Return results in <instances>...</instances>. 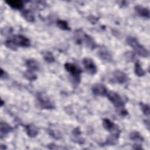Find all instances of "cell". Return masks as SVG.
Returning <instances> with one entry per match:
<instances>
[{"mask_svg": "<svg viewBox=\"0 0 150 150\" xmlns=\"http://www.w3.org/2000/svg\"><path fill=\"white\" fill-rule=\"evenodd\" d=\"M108 99L113 104L117 109V112L121 116H125L128 114L127 111L124 108V102L121 97L117 93L110 91L107 94Z\"/></svg>", "mask_w": 150, "mask_h": 150, "instance_id": "obj_1", "label": "cell"}, {"mask_svg": "<svg viewBox=\"0 0 150 150\" xmlns=\"http://www.w3.org/2000/svg\"><path fill=\"white\" fill-rule=\"evenodd\" d=\"M74 39L77 43L85 45L91 49H94L96 47V43L94 39L89 35H86L81 29L77 30L74 33Z\"/></svg>", "mask_w": 150, "mask_h": 150, "instance_id": "obj_2", "label": "cell"}, {"mask_svg": "<svg viewBox=\"0 0 150 150\" xmlns=\"http://www.w3.org/2000/svg\"><path fill=\"white\" fill-rule=\"evenodd\" d=\"M127 43L132 47L138 55L142 57H146L149 56L148 50L139 43L137 38L132 36H128L127 39Z\"/></svg>", "mask_w": 150, "mask_h": 150, "instance_id": "obj_3", "label": "cell"}, {"mask_svg": "<svg viewBox=\"0 0 150 150\" xmlns=\"http://www.w3.org/2000/svg\"><path fill=\"white\" fill-rule=\"evenodd\" d=\"M64 68L71 75L74 83L78 84L80 81V75L81 73V69L76 64L70 63H65Z\"/></svg>", "mask_w": 150, "mask_h": 150, "instance_id": "obj_4", "label": "cell"}, {"mask_svg": "<svg viewBox=\"0 0 150 150\" xmlns=\"http://www.w3.org/2000/svg\"><path fill=\"white\" fill-rule=\"evenodd\" d=\"M37 100L39 106L42 108L51 110L54 108V105L48 96L43 93H38L37 94Z\"/></svg>", "mask_w": 150, "mask_h": 150, "instance_id": "obj_5", "label": "cell"}, {"mask_svg": "<svg viewBox=\"0 0 150 150\" xmlns=\"http://www.w3.org/2000/svg\"><path fill=\"white\" fill-rule=\"evenodd\" d=\"M103 127L112 135H114L119 137L120 134V130L118 126L110 121L109 119L104 118L103 120Z\"/></svg>", "mask_w": 150, "mask_h": 150, "instance_id": "obj_6", "label": "cell"}, {"mask_svg": "<svg viewBox=\"0 0 150 150\" xmlns=\"http://www.w3.org/2000/svg\"><path fill=\"white\" fill-rule=\"evenodd\" d=\"M11 40L14 44V45L16 46V47H17V46L26 47H29L30 45V40L23 35H14Z\"/></svg>", "mask_w": 150, "mask_h": 150, "instance_id": "obj_7", "label": "cell"}, {"mask_svg": "<svg viewBox=\"0 0 150 150\" xmlns=\"http://www.w3.org/2000/svg\"><path fill=\"white\" fill-rule=\"evenodd\" d=\"M82 64L87 71L90 74H95L97 73V68L93 61V60L90 57H85L82 60Z\"/></svg>", "mask_w": 150, "mask_h": 150, "instance_id": "obj_8", "label": "cell"}, {"mask_svg": "<svg viewBox=\"0 0 150 150\" xmlns=\"http://www.w3.org/2000/svg\"><path fill=\"white\" fill-rule=\"evenodd\" d=\"M91 90L95 95L99 96H105L108 93L107 87L100 83L94 84L91 87Z\"/></svg>", "mask_w": 150, "mask_h": 150, "instance_id": "obj_9", "label": "cell"}, {"mask_svg": "<svg viewBox=\"0 0 150 150\" xmlns=\"http://www.w3.org/2000/svg\"><path fill=\"white\" fill-rule=\"evenodd\" d=\"M113 76L114 80L120 84H123L128 80L127 74L124 72L120 70H115L113 73Z\"/></svg>", "mask_w": 150, "mask_h": 150, "instance_id": "obj_10", "label": "cell"}, {"mask_svg": "<svg viewBox=\"0 0 150 150\" xmlns=\"http://www.w3.org/2000/svg\"><path fill=\"white\" fill-rule=\"evenodd\" d=\"M137 15L139 16L149 19L150 16L149 10L147 8H145L141 5H137L134 8Z\"/></svg>", "mask_w": 150, "mask_h": 150, "instance_id": "obj_11", "label": "cell"}, {"mask_svg": "<svg viewBox=\"0 0 150 150\" xmlns=\"http://www.w3.org/2000/svg\"><path fill=\"white\" fill-rule=\"evenodd\" d=\"M98 56L102 59L107 62L112 60V55L110 52L105 48H101L98 52Z\"/></svg>", "mask_w": 150, "mask_h": 150, "instance_id": "obj_12", "label": "cell"}, {"mask_svg": "<svg viewBox=\"0 0 150 150\" xmlns=\"http://www.w3.org/2000/svg\"><path fill=\"white\" fill-rule=\"evenodd\" d=\"M26 66L29 70L31 71H38L40 69L39 63L35 60L29 59L26 62Z\"/></svg>", "mask_w": 150, "mask_h": 150, "instance_id": "obj_13", "label": "cell"}, {"mask_svg": "<svg viewBox=\"0 0 150 150\" xmlns=\"http://www.w3.org/2000/svg\"><path fill=\"white\" fill-rule=\"evenodd\" d=\"M25 129L28 135L31 138L35 137L38 134V132H39V130L38 128L32 124L26 125Z\"/></svg>", "mask_w": 150, "mask_h": 150, "instance_id": "obj_14", "label": "cell"}, {"mask_svg": "<svg viewBox=\"0 0 150 150\" xmlns=\"http://www.w3.org/2000/svg\"><path fill=\"white\" fill-rule=\"evenodd\" d=\"M5 2L12 8L15 9H21L23 7V3L22 1L19 0H8Z\"/></svg>", "mask_w": 150, "mask_h": 150, "instance_id": "obj_15", "label": "cell"}, {"mask_svg": "<svg viewBox=\"0 0 150 150\" xmlns=\"http://www.w3.org/2000/svg\"><path fill=\"white\" fill-rule=\"evenodd\" d=\"M12 131V128L9 124L6 122H1L0 124V131H1V137L2 138V136H5V135L8 134L10 132Z\"/></svg>", "mask_w": 150, "mask_h": 150, "instance_id": "obj_16", "label": "cell"}, {"mask_svg": "<svg viewBox=\"0 0 150 150\" xmlns=\"http://www.w3.org/2000/svg\"><path fill=\"white\" fill-rule=\"evenodd\" d=\"M22 15L25 19L28 22H33L35 21V16L30 10H23L22 12Z\"/></svg>", "mask_w": 150, "mask_h": 150, "instance_id": "obj_17", "label": "cell"}, {"mask_svg": "<svg viewBox=\"0 0 150 150\" xmlns=\"http://www.w3.org/2000/svg\"><path fill=\"white\" fill-rule=\"evenodd\" d=\"M134 72H135V74L138 77H142L145 74V71L142 68L141 65L140 64L139 62H137L135 63Z\"/></svg>", "mask_w": 150, "mask_h": 150, "instance_id": "obj_18", "label": "cell"}, {"mask_svg": "<svg viewBox=\"0 0 150 150\" xmlns=\"http://www.w3.org/2000/svg\"><path fill=\"white\" fill-rule=\"evenodd\" d=\"M129 138L132 140L137 141H142L144 140L143 137L137 131H134L131 132L129 134Z\"/></svg>", "mask_w": 150, "mask_h": 150, "instance_id": "obj_19", "label": "cell"}, {"mask_svg": "<svg viewBox=\"0 0 150 150\" xmlns=\"http://www.w3.org/2000/svg\"><path fill=\"white\" fill-rule=\"evenodd\" d=\"M57 26L64 30H70V28L69 26V25L67 23V22L65 21H63V20H58L57 21Z\"/></svg>", "mask_w": 150, "mask_h": 150, "instance_id": "obj_20", "label": "cell"}, {"mask_svg": "<svg viewBox=\"0 0 150 150\" xmlns=\"http://www.w3.org/2000/svg\"><path fill=\"white\" fill-rule=\"evenodd\" d=\"M43 58L47 63H53L55 61L53 55L49 52H47L43 54Z\"/></svg>", "mask_w": 150, "mask_h": 150, "instance_id": "obj_21", "label": "cell"}, {"mask_svg": "<svg viewBox=\"0 0 150 150\" xmlns=\"http://www.w3.org/2000/svg\"><path fill=\"white\" fill-rule=\"evenodd\" d=\"M24 76L26 79H28L29 80H34L36 79V76L35 74L33 71L31 70H28V71H26L24 73Z\"/></svg>", "mask_w": 150, "mask_h": 150, "instance_id": "obj_22", "label": "cell"}, {"mask_svg": "<svg viewBox=\"0 0 150 150\" xmlns=\"http://www.w3.org/2000/svg\"><path fill=\"white\" fill-rule=\"evenodd\" d=\"M140 106L144 114L146 116H149V106L148 104H144L142 103H140Z\"/></svg>", "mask_w": 150, "mask_h": 150, "instance_id": "obj_23", "label": "cell"}, {"mask_svg": "<svg viewBox=\"0 0 150 150\" xmlns=\"http://www.w3.org/2000/svg\"><path fill=\"white\" fill-rule=\"evenodd\" d=\"M8 77V74L2 69H1V79H6Z\"/></svg>", "mask_w": 150, "mask_h": 150, "instance_id": "obj_24", "label": "cell"}, {"mask_svg": "<svg viewBox=\"0 0 150 150\" xmlns=\"http://www.w3.org/2000/svg\"><path fill=\"white\" fill-rule=\"evenodd\" d=\"M3 103H4V102H3L2 100H1V106H2V105H3Z\"/></svg>", "mask_w": 150, "mask_h": 150, "instance_id": "obj_25", "label": "cell"}]
</instances>
